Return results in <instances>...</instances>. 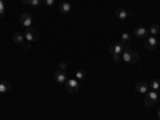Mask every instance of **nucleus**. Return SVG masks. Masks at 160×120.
<instances>
[{
	"instance_id": "1",
	"label": "nucleus",
	"mask_w": 160,
	"mask_h": 120,
	"mask_svg": "<svg viewBox=\"0 0 160 120\" xmlns=\"http://www.w3.org/2000/svg\"><path fill=\"white\" fill-rule=\"evenodd\" d=\"M139 55L135 51V50H131V48H125L123 53H122V61L128 62V64H136L139 61Z\"/></svg>"
},
{
	"instance_id": "3",
	"label": "nucleus",
	"mask_w": 160,
	"mask_h": 120,
	"mask_svg": "<svg viewBox=\"0 0 160 120\" xmlns=\"http://www.w3.org/2000/svg\"><path fill=\"white\" fill-rule=\"evenodd\" d=\"M64 85H66V88H68L69 93H77L80 90V83H78L77 78H68Z\"/></svg>"
},
{
	"instance_id": "17",
	"label": "nucleus",
	"mask_w": 160,
	"mask_h": 120,
	"mask_svg": "<svg viewBox=\"0 0 160 120\" xmlns=\"http://www.w3.org/2000/svg\"><path fill=\"white\" fill-rule=\"evenodd\" d=\"M149 88L154 90V91H158V88H160V82H158V80H152L151 85H149Z\"/></svg>"
},
{
	"instance_id": "18",
	"label": "nucleus",
	"mask_w": 160,
	"mask_h": 120,
	"mask_svg": "<svg viewBox=\"0 0 160 120\" xmlns=\"http://www.w3.org/2000/svg\"><path fill=\"white\" fill-rule=\"evenodd\" d=\"M75 78H77V80L85 78V71H77V72H75Z\"/></svg>"
},
{
	"instance_id": "21",
	"label": "nucleus",
	"mask_w": 160,
	"mask_h": 120,
	"mask_svg": "<svg viewBox=\"0 0 160 120\" xmlns=\"http://www.w3.org/2000/svg\"><path fill=\"white\" fill-rule=\"evenodd\" d=\"M3 13H5V3H3V0H0V18L3 16Z\"/></svg>"
},
{
	"instance_id": "5",
	"label": "nucleus",
	"mask_w": 160,
	"mask_h": 120,
	"mask_svg": "<svg viewBox=\"0 0 160 120\" xmlns=\"http://www.w3.org/2000/svg\"><path fill=\"white\" fill-rule=\"evenodd\" d=\"M21 24L24 26L26 29H29V28H32V16L29 15V13H22L21 15Z\"/></svg>"
},
{
	"instance_id": "6",
	"label": "nucleus",
	"mask_w": 160,
	"mask_h": 120,
	"mask_svg": "<svg viewBox=\"0 0 160 120\" xmlns=\"http://www.w3.org/2000/svg\"><path fill=\"white\" fill-rule=\"evenodd\" d=\"M123 45L122 43H114V45H111V48H109V53H111V55L114 56V55H120V56H122V53H123Z\"/></svg>"
},
{
	"instance_id": "24",
	"label": "nucleus",
	"mask_w": 160,
	"mask_h": 120,
	"mask_svg": "<svg viewBox=\"0 0 160 120\" xmlns=\"http://www.w3.org/2000/svg\"><path fill=\"white\" fill-rule=\"evenodd\" d=\"M66 68H68L66 62H59V71H66Z\"/></svg>"
},
{
	"instance_id": "11",
	"label": "nucleus",
	"mask_w": 160,
	"mask_h": 120,
	"mask_svg": "<svg viewBox=\"0 0 160 120\" xmlns=\"http://www.w3.org/2000/svg\"><path fill=\"white\" fill-rule=\"evenodd\" d=\"M13 42L18 43V45H22V43L26 42L24 34H21V32H15V34H13Z\"/></svg>"
},
{
	"instance_id": "27",
	"label": "nucleus",
	"mask_w": 160,
	"mask_h": 120,
	"mask_svg": "<svg viewBox=\"0 0 160 120\" xmlns=\"http://www.w3.org/2000/svg\"><path fill=\"white\" fill-rule=\"evenodd\" d=\"M61 2H64V0H61Z\"/></svg>"
},
{
	"instance_id": "23",
	"label": "nucleus",
	"mask_w": 160,
	"mask_h": 120,
	"mask_svg": "<svg viewBox=\"0 0 160 120\" xmlns=\"http://www.w3.org/2000/svg\"><path fill=\"white\" fill-rule=\"evenodd\" d=\"M112 59H114L115 62H120V61H122V56H120V55H114V56H112Z\"/></svg>"
},
{
	"instance_id": "12",
	"label": "nucleus",
	"mask_w": 160,
	"mask_h": 120,
	"mask_svg": "<svg viewBox=\"0 0 160 120\" xmlns=\"http://www.w3.org/2000/svg\"><path fill=\"white\" fill-rule=\"evenodd\" d=\"M11 90V83L10 82H7V80H2V82H0V93H8Z\"/></svg>"
},
{
	"instance_id": "16",
	"label": "nucleus",
	"mask_w": 160,
	"mask_h": 120,
	"mask_svg": "<svg viewBox=\"0 0 160 120\" xmlns=\"http://www.w3.org/2000/svg\"><path fill=\"white\" fill-rule=\"evenodd\" d=\"M158 31H160V28L154 22V24H151V28H149V35H157V34H158Z\"/></svg>"
},
{
	"instance_id": "26",
	"label": "nucleus",
	"mask_w": 160,
	"mask_h": 120,
	"mask_svg": "<svg viewBox=\"0 0 160 120\" xmlns=\"http://www.w3.org/2000/svg\"><path fill=\"white\" fill-rule=\"evenodd\" d=\"M157 118L160 120V109H158V112H157Z\"/></svg>"
},
{
	"instance_id": "19",
	"label": "nucleus",
	"mask_w": 160,
	"mask_h": 120,
	"mask_svg": "<svg viewBox=\"0 0 160 120\" xmlns=\"http://www.w3.org/2000/svg\"><path fill=\"white\" fill-rule=\"evenodd\" d=\"M21 47H22L24 50H31V48H32V42H28V40H26V42H24Z\"/></svg>"
},
{
	"instance_id": "10",
	"label": "nucleus",
	"mask_w": 160,
	"mask_h": 120,
	"mask_svg": "<svg viewBox=\"0 0 160 120\" xmlns=\"http://www.w3.org/2000/svg\"><path fill=\"white\" fill-rule=\"evenodd\" d=\"M115 16H117L120 21H125V19H128L130 13H128L127 10H123V8H117V10H115Z\"/></svg>"
},
{
	"instance_id": "22",
	"label": "nucleus",
	"mask_w": 160,
	"mask_h": 120,
	"mask_svg": "<svg viewBox=\"0 0 160 120\" xmlns=\"http://www.w3.org/2000/svg\"><path fill=\"white\" fill-rule=\"evenodd\" d=\"M40 2H42V0H31L29 5H31V7H38V5H40Z\"/></svg>"
},
{
	"instance_id": "7",
	"label": "nucleus",
	"mask_w": 160,
	"mask_h": 120,
	"mask_svg": "<svg viewBox=\"0 0 160 120\" xmlns=\"http://www.w3.org/2000/svg\"><path fill=\"white\" fill-rule=\"evenodd\" d=\"M157 43H158V40H157L155 35H149L148 38H146V48H148V50L157 48Z\"/></svg>"
},
{
	"instance_id": "2",
	"label": "nucleus",
	"mask_w": 160,
	"mask_h": 120,
	"mask_svg": "<svg viewBox=\"0 0 160 120\" xmlns=\"http://www.w3.org/2000/svg\"><path fill=\"white\" fill-rule=\"evenodd\" d=\"M157 99H158V93L154 91V90H151V91H148V95H146L144 106H146V108H152V106L157 102Z\"/></svg>"
},
{
	"instance_id": "13",
	"label": "nucleus",
	"mask_w": 160,
	"mask_h": 120,
	"mask_svg": "<svg viewBox=\"0 0 160 120\" xmlns=\"http://www.w3.org/2000/svg\"><path fill=\"white\" fill-rule=\"evenodd\" d=\"M120 43L123 45V48H130V34H122V38H120Z\"/></svg>"
},
{
	"instance_id": "8",
	"label": "nucleus",
	"mask_w": 160,
	"mask_h": 120,
	"mask_svg": "<svg viewBox=\"0 0 160 120\" xmlns=\"http://www.w3.org/2000/svg\"><path fill=\"white\" fill-rule=\"evenodd\" d=\"M135 88H136L138 93H141V95H148V91H149V83H148V82H138V83L135 85Z\"/></svg>"
},
{
	"instance_id": "20",
	"label": "nucleus",
	"mask_w": 160,
	"mask_h": 120,
	"mask_svg": "<svg viewBox=\"0 0 160 120\" xmlns=\"http://www.w3.org/2000/svg\"><path fill=\"white\" fill-rule=\"evenodd\" d=\"M55 2H56V0H43V5L50 8V7H53V5H55Z\"/></svg>"
},
{
	"instance_id": "14",
	"label": "nucleus",
	"mask_w": 160,
	"mask_h": 120,
	"mask_svg": "<svg viewBox=\"0 0 160 120\" xmlns=\"http://www.w3.org/2000/svg\"><path fill=\"white\" fill-rule=\"evenodd\" d=\"M148 34H149V31L146 29V28H138V29L135 31V37H136V38H142L144 35H148Z\"/></svg>"
},
{
	"instance_id": "4",
	"label": "nucleus",
	"mask_w": 160,
	"mask_h": 120,
	"mask_svg": "<svg viewBox=\"0 0 160 120\" xmlns=\"http://www.w3.org/2000/svg\"><path fill=\"white\" fill-rule=\"evenodd\" d=\"M24 37H26V40H28V42H35V40H38V38H40V35H38V31H37V29H34V28L26 29V34H24Z\"/></svg>"
},
{
	"instance_id": "15",
	"label": "nucleus",
	"mask_w": 160,
	"mask_h": 120,
	"mask_svg": "<svg viewBox=\"0 0 160 120\" xmlns=\"http://www.w3.org/2000/svg\"><path fill=\"white\" fill-rule=\"evenodd\" d=\"M59 11H61V13H69V11H71V3L62 2V3L59 5Z\"/></svg>"
},
{
	"instance_id": "9",
	"label": "nucleus",
	"mask_w": 160,
	"mask_h": 120,
	"mask_svg": "<svg viewBox=\"0 0 160 120\" xmlns=\"http://www.w3.org/2000/svg\"><path fill=\"white\" fill-rule=\"evenodd\" d=\"M66 80H68V77H66V72L64 71H56L55 72V82L56 83H66Z\"/></svg>"
},
{
	"instance_id": "25",
	"label": "nucleus",
	"mask_w": 160,
	"mask_h": 120,
	"mask_svg": "<svg viewBox=\"0 0 160 120\" xmlns=\"http://www.w3.org/2000/svg\"><path fill=\"white\" fill-rule=\"evenodd\" d=\"M21 2H22V3H29V2H31V0H21Z\"/></svg>"
}]
</instances>
